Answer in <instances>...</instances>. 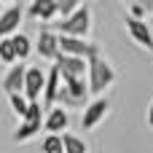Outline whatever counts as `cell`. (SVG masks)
<instances>
[{"label": "cell", "mask_w": 153, "mask_h": 153, "mask_svg": "<svg viewBox=\"0 0 153 153\" xmlns=\"http://www.w3.org/2000/svg\"><path fill=\"white\" fill-rule=\"evenodd\" d=\"M62 151L65 153H86V143L75 134H62Z\"/></svg>", "instance_id": "obj_17"}, {"label": "cell", "mask_w": 153, "mask_h": 153, "mask_svg": "<svg viewBox=\"0 0 153 153\" xmlns=\"http://www.w3.org/2000/svg\"><path fill=\"white\" fill-rule=\"evenodd\" d=\"M43 153H65L62 151V134H48L43 140Z\"/></svg>", "instance_id": "obj_19"}, {"label": "cell", "mask_w": 153, "mask_h": 153, "mask_svg": "<svg viewBox=\"0 0 153 153\" xmlns=\"http://www.w3.org/2000/svg\"><path fill=\"white\" fill-rule=\"evenodd\" d=\"M43 86H46V73L40 70V67H27V73H24V97L30 100V102H38V97H43Z\"/></svg>", "instance_id": "obj_6"}, {"label": "cell", "mask_w": 153, "mask_h": 153, "mask_svg": "<svg viewBox=\"0 0 153 153\" xmlns=\"http://www.w3.org/2000/svg\"><path fill=\"white\" fill-rule=\"evenodd\" d=\"M8 102H11V110H13L19 118H22V116L27 113V108H30V100H27L22 91H19V94H8Z\"/></svg>", "instance_id": "obj_18"}, {"label": "cell", "mask_w": 153, "mask_h": 153, "mask_svg": "<svg viewBox=\"0 0 153 153\" xmlns=\"http://www.w3.org/2000/svg\"><path fill=\"white\" fill-rule=\"evenodd\" d=\"M30 19H38V22H51L54 16H59V8L54 0H30V8H27Z\"/></svg>", "instance_id": "obj_12"}, {"label": "cell", "mask_w": 153, "mask_h": 153, "mask_svg": "<svg viewBox=\"0 0 153 153\" xmlns=\"http://www.w3.org/2000/svg\"><path fill=\"white\" fill-rule=\"evenodd\" d=\"M11 43H13L16 59H27V56H30V51H32V40H30L27 35H19V32H13V35H11Z\"/></svg>", "instance_id": "obj_15"}, {"label": "cell", "mask_w": 153, "mask_h": 153, "mask_svg": "<svg viewBox=\"0 0 153 153\" xmlns=\"http://www.w3.org/2000/svg\"><path fill=\"white\" fill-rule=\"evenodd\" d=\"M67 113L62 110V108H51L48 110V116L43 118V129L48 132V134H62L65 129H67Z\"/></svg>", "instance_id": "obj_14"}, {"label": "cell", "mask_w": 153, "mask_h": 153, "mask_svg": "<svg viewBox=\"0 0 153 153\" xmlns=\"http://www.w3.org/2000/svg\"><path fill=\"white\" fill-rule=\"evenodd\" d=\"M0 62L5 67H11L13 62H19L16 59V51H13V43H11V35L8 38H0Z\"/></svg>", "instance_id": "obj_16"}, {"label": "cell", "mask_w": 153, "mask_h": 153, "mask_svg": "<svg viewBox=\"0 0 153 153\" xmlns=\"http://www.w3.org/2000/svg\"><path fill=\"white\" fill-rule=\"evenodd\" d=\"M56 3V8H59V16L65 19V16H70L75 8H81L83 5V0H54Z\"/></svg>", "instance_id": "obj_20"}, {"label": "cell", "mask_w": 153, "mask_h": 153, "mask_svg": "<svg viewBox=\"0 0 153 153\" xmlns=\"http://www.w3.org/2000/svg\"><path fill=\"white\" fill-rule=\"evenodd\" d=\"M91 30V11L86 5L75 8L70 16H65L59 24H56V32L59 35H73V38H86Z\"/></svg>", "instance_id": "obj_2"}, {"label": "cell", "mask_w": 153, "mask_h": 153, "mask_svg": "<svg viewBox=\"0 0 153 153\" xmlns=\"http://www.w3.org/2000/svg\"><path fill=\"white\" fill-rule=\"evenodd\" d=\"M148 124H151V129H153V102H151V108H148Z\"/></svg>", "instance_id": "obj_23"}, {"label": "cell", "mask_w": 153, "mask_h": 153, "mask_svg": "<svg viewBox=\"0 0 153 153\" xmlns=\"http://www.w3.org/2000/svg\"><path fill=\"white\" fill-rule=\"evenodd\" d=\"M134 3H140L145 11H153V0H134Z\"/></svg>", "instance_id": "obj_22"}, {"label": "cell", "mask_w": 153, "mask_h": 153, "mask_svg": "<svg viewBox=\"0 0 153 153\" xmlns=\"http://www.w3.org/2000/svg\"><path fill=\"white\" fill-rule=\"evenodd\" d=\"M54 65L59 67V75L62 78H86V73H89V59L70 56V54H62V51L54 59Z\"/></svg>", "instance_id": "obj_5"}, {"label": "cell", "mask_w": 153, "mask_h": 153, "mask_svg": "<svg viewBox=\"0 0 153 153\" xmlns=\"http://www.w3.org/2000/svg\"><path fill=\"white\" fill-rule=\"evenodd\" d=\"M59 83H62V75H59V67L51 65V70L46 73V86H43V102L48 108H54L56 102V91H59Z\"/></svg>", "instance_id": "obj_13"}, {"label": "cell", "mask_w": 153, "mask_h": 153, "mask_svg": "<svg viewBox=\"0 0 153 153\" xmlns=\"http://www.w3.org/2000/svg\"><path fill=\"white\" fill-rule=\"evenodd\" d=\"M22 16H24V8L22 5H8L3 13H0V38H8L19 30L22 24Z\"/></svg>", "instance_id": "obj_11"}, {"label": "cell", "mask_w": 153, "mask_h": 153, "mask_svg": "<svg viewBox=\"0 0 153 153\" xmlns=\"http://www.w3.org/2000/svg\"><path fill=\"white\" fill-rule=\"evenodd\" d=\"M108 110H110V102H108V100H100V97H97V100H94V102H91V105H89V108L83 110L81 126H83L86 132H91V129H94L97 124H102V121H105Z\"/></svg>", "instance_id": "obj_8"}, {"label": "cell", "mask_w": 153, "mask_h": 153, "mask_svg": "<svg viewBox=\"0 0 153 153\" xmlns=\"http://www.w3.org/2000/svg\"><path fill=\"white\" fill-rule=\"evenodd\" d=\"M27 3H30V0H27Z\"/></svg>", "instance_id": "obj_26"}, {"label": "cell", "mask_w": 153, "mask_h": 153, "mask_svg": "<svg viewBox=\"0 0 153 153\" xmlns=\"http://www.w3.org/2000/svg\"><path fill=\"white\" fill-rule=\"evenodd\" d=\"M126 30H129V35H132V40H134L137 46H143L145 51L153 54V32H151V27H148L143 19L129 16V19H126Z\"/></svg>", "instance_id": "obj_7"}, {"label": "cell", "mask_w": 153, "mask_h": 153, "mask_svg": "<svg viewBox=\"0 0 153 153\" xmlns=\"http://www.w3.org/2000/svg\"><path fill=\"white\" fill-rule=\"evenodd\" d=\"M126 3H132V0H126Z\"/></svg>", "instance_id": "obj_25"}, {"label": "cell", "mask_w": 153, "mask_h": 153, "mask_svg": "<svg viewBox=\"0 0 153 153\" xmlns=\"http://www.w3.org/2000/svg\"><path fill=\"white\" fill-rule=\"evenodd\" d=\"M86 81H89V94L100 97L102 91H108L113 83H116V70L97 54L89 59V73H86Z\"/></svg>", "instance_id": "obj_1"}, {"label": "cell", "mask_w": 153, "mask_h": 153, "mask_svg": "<svg viewBox=\"0 0 153 153\" xmlns=\"http://www.w3.org/2000/svg\"><path fill=\"white\" fill-rule=\"evenodd\" d=\"M43 105L40 102H30V108H27V113L22 116V124H19V129L13 132V143H24V140H30V137H35L40 129H43Z\"/></svg>", "instance_id": "obj_3"}, {"label": "cell", "mask_w": 153, "mask_h": 153, "mask_svg": "<svg viewBox=\"0 0 153 153\" xmlns=\"http://www.w3.org/2000/svg\"><path fill=\"white\" fill-rule=\"evenodd\" d=\"M35 51L43 56V59H56L59 56V35L51 32V30H40L38 32V40H35Z\"/></svg>", "instance_id": "obj_9"}, {"label": "cell", "mask_w": 153, "mask_h": 153, "mask_svg": "<svg viewBox=\"0 0 153 153\" xmlns=\"http://www.w3.org/2000/svg\"><path fill=\"white\" fill-rule=\"evenodd\" d=\"M59 51L62 54H70V56H83V59H91L100 54V46L97 43H89L86 38H73V35H59Z\"/></svg>", "instance_id": "obj_4"}, {"label": "cell", "mask_w": 153, "mask_h": 153, "mask_svg": "<svg viewBox=\"0 0 153 153\" xmlns=\"http://www.w3.org/2000/svg\"><path fill=\"white\" fill-rule=\"evenodd\" d=\"M24 73H27V67L19 65V62H13V65L5 70V75H3V91H5V94H19V91H24Z\"/></svg>", "instance_id": "obj_10"}, {"label": "cell", "mask_w": 153, "mask_h": 153, "mask_svg": "<svg viewBox=\"0 0 153 153\" xmlns=\"http://www.w3.org/2000/svg\"><path fill=\"white\" fill-rule=\"evenodd\" d=\"M0 3H11V0H0Z\"/></svg>", "instance_id": "obj_24"}, {"label": "cell", "mask_w": 153, "mask_h": 153, "mask_svg": "<svg viewBox=\"0 0 153 153\" xmlns=\"http://www.w3.org/2000/svg\"><path fill=\"white\" fill-rule=\"evenodd\" d=\"M145 13H148V11H145L140 3H134V0H132V13H129V16H134V19H145Z\"/></svg>", "instance_id": "obj_21"}]
</instances>
